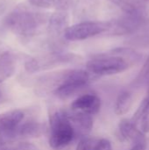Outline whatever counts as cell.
Listing matches in <instances>:
<instances>
[{
  "label": "cell",
  "instance_id": "25",
  "mask_svg": "<svg viewBox=\"0 0 149 150\" xmlns=\"http://www.w3.org/2000/svg\"><path fill=\"white\" fill-rule=\"evenodd\" d=\"M8 150H11V149H8ZM13 150H18V149H13Z\"/></svg>",
  "mask_w": 149,
  "mask_h": 150
},
{
  "label": "cell",
  "instance_id": "6",
  "mask_svg": "<svg viewBox=\"0 0 149 150\" xmlns=\"http://www.w3.org/2000/svg\"><path fill=\"white\" fill-rule=\"evenodd\" d=\"M110 21H82L69 25L64 34L68 41H81L109 32Z\"/></svg>",
  "mask_w": 149,
  "mask_h": 150
},
{
  "label": "cell",
  "instance_id": "2",
  "mask_svg": "<svg viewBox=\"0 0 149 150\" xmlns=\"http://www.w3.org/2000/svg\"><path fill=\"white\" fill-rule=\"evenodd\" d=\"M140 58L141 54L135 50L118 47L91 58L87 62L86 69L93 75L112 76L126 71Z\"/></svg>",
  "mask_w": 149,
  "mask_h": 150
},
{
  "label": "cell",
  "instance_id": "21",
  "mask_svg": "<svg viewBox=\"0 0 149 150\" xmlns=\"http://www.w3.org/2000/svg\"><path fill=\"white\" fill-rule=\"evenodd\" d=\"M11 0H0V15L4 14L9 7Z\"/></svg>",
  "mask_w": 149,
  "mask_h": 150
},
{
  "label": "cell",
  "instance_id": "12",
  "mask_svg": "<svg viewBox=\"0 0 149 150\" xmlns=\"http://www.w3.org/2000/svg\"><path fill=\"white\" fill-rule=\"evenodd\" d=\"M69 120L76 131V137L78 135L85 137L93 127V119L91 115L76 112H68Z\"/></svg>",
  "mask_w": 149,
  "mask_h": 150
},
{
  "label": "cell",
  "instance_id": "20",
  "mask_svg": "<svg viewBox=\"0 0 149 150\" xmlns=\"http://www.w3.org/2000/svg\"><path fill=\"white\" fill-rule=\"evenodd\" d=\"M132 84L135 88H141L149 85V55Z\"/></svg>",
  "mask_w": 149,
  "mask_h": 150
},
{
  "label": "cell",
  "instance_id": "17",
  "mask_svg": "<svg viewBox=\"0 0 149 150\" xmlns=\"http://www.w3.org/2000/svg\"><path fill=\"white\" fill-rule=\"evenodd\" d=\"M28 2L33 7L55 11H68L73 4V0H28Z\"/></svg>",
  "mask_w": 149,
  "mask_h": 150
},
{
  "label": "cell",
  "instance_id": "4",
  "mask_svg": "<svg viewBox=\"0 0 149 150\" xmlns=\"http://www.w3.org/2000/svg\"><path fill=\"white\" fill-rule=\"evenodd\" d=\"M90 73L83 69H69L63 71L60 85L53 91L61 100H66L84 90L90 83Z\"/></svg>",
  "mask_w": 149,
  "mask_h": 150
},
{
  "label": "cell",
  "instance_id": "14",
  "mask_svg": "<svg viewBox=\"0 0 149 150\" xmlns=\"http://www.w3.org/2000/svg\"><path fill=\"white\" fill-rule=\"evenodd\" d=\"M118 6L126 14L143 16L145 11V3L143 0H108Z\"/></svg>",
  "mask_w": 149,
  "mask_h": 150
},
{
  "label": "cell",
  "instance_id": "7",
  "mask_svg": "<svg viewBox=\"0 0 149 150\" xmlns=\"http://www.w3.org/2000/svg\"><path fill=\"white\" fill-rule=\"evenodd\" d=\"M23 111L15 109L0 115V139L8 142L17 138V131L24 120Z\"/></svg>",
  "mask_w": 149,
  "mask_h": 150
},
{
  "label": "cell",
  "instance_id": "9",
  "mask_svg": "<svg viewBox=\"0 0 149 150\" xmlns=\"http://www.w3.org/2000/svg\"><path fill=\"white\" fill-rule=\"evenodd\" d=\"M101 108V99L94 93H85L79 96L75 99L71 105L70 110L76 112H81L88 115L97 114Z\"/></svg>",
  "mask_w": 149,
  "mask_h": 150
},
{
  "label": "cell",
  "instance_id": "23",
  "mask_svg": "<svg viewBox=\"0 0 149 150\" xmlns=\"http://www.w3.org/2000/svg\"><path fill=\"white\" fill-rule=\"evenodd\" d=\"M8 149H9L7 148V146H6L5 142L0 139V150H8Z\"/></svg>",
  "mask_w": 149,
  "mask_h": 150
},
{
  "label": "cell",
  "instance_id": "16",
  "mask_svg": "<svg viewBox=\"0 0 149 150\" xmlns=\"http://www.w3.org/2000/svg\"><path fill=\"white\" fill-rule=\"evenodd\" d=\"M15 57L10 52L0 54V83L11 77L15 72Z\"/></svg>",
  "mask_w": 149,
  "mask_h": 150
},
{
  "label": "cell",
  "instance_id": "13",
  "mask_svg": "<svg viewBox=\"0 0 149 150\" xmlns=\"http://www.w3.org/2000/svg\"><path fill=\"white\" fill-rule=\"evenodd\" d=\"M131 120L143 133L149 131V92L140 104Z\"/></svg>",
  "mask_w": 149,
  "mask_h": 150
},
{
  "label": "cell",
  "instance_id": "26",
  "mask_svg": "<svg viewBox=\"0 0 149 150\" xmlns=\"http://www.w3.org/2000/svg\"><path fill=\"white\" fill-rule=\"evenodd\" d=\"M148 92H149V89H148Z\"/></svg>",
  "mask_w": 149,
  "mask_h": 150
},
{
  "label": "cell",
  "instance_id": "1",
  "mask_svg": "<svg viewBox=\"0 0 149 150\" xmlns=\"http://www.w3.org/2000/svg\"><path fill=\"white\" fill-rule=\"evenodd\" d=\"M49 16L21 4L9 12L4 19V25L21 40L29 41L35 38L47 25Z\"/></svg>",
  "mask_w": 149,
  "mask_h": 150
},
{
  "label": "cell",
  "instance_id": "8",
  "mask_svg": "<svg viewBox=\"0 0 149 150\" xmlns=\"http://www.w3.org/2000/svg\"><path fill=\"white\" fill-rule=\"evenodd\" d=\"M68 22L69 15L67 11H55L49 16L46 31L52 45L59 44L61 38L64 39L65 32L69 26Z\"/></svg>",
  "mask_w": 149,
  "mask_h": 150
},
{
  "label": "cell",
  "instance_id": "22",
  "mask_svg": "<svg viewBox=\"0 0 149 150\" xmlns=\"http://www.w3.org/2000/svg\"><path fill=\"white\" fill-rule=\"evenodd\" d=\"M146 149H147V144H140V145L133 146V148L130 150H146Z\"/></svg>",
  "mask_w": 149,
  "mask_h": 150
},
{
  "label": "cell",
  "instance_id": "3",
  "mask_svg": "<svg viewBox=\"0 0 149 150\" xmlns=\"http://www.w3.org/2000/svg\"><path fill=\"white\" fill-rule=\"evenodd\" d=\"M49 146L53 149H62L76 138V131L69 120L68 111L62 109L54 111L49 116Z\"/></svg>",
  "mask_w": 149,
  "mask_h": 150
},
{
  "label": "cell",
  "instance_id": "19",
  "mask_svg": "<svg viewBox=\"0 0 149 150\" xmlns=\"http://www.w3.org/2000/svg\"><path fill=\"white\" fill-rule=\"evenodd\" d=\"M133 105V96L127 91H121L116 99L114 112L117 115H124L127 113Z\"/></svg>",
  "mask_w": 149,
  "mask_h": 150
},
{
  "label": "cell",
  "instance_id": "5",
  "mask_svg": "<svg viewBox=\"0 0 149 150\" xmlns=\"http://www.w3.org/2000/svg\"><path fill=\"white\" fill-rule=\"evenodd\" d=\"M80 59V56L75 54L53 51L44 55L28 59L25 63V69L28 73L32 74L53 69L61 65L73 63Z\"/></svg>",
  "mask_w": 149,
  "mask_h": 150
},
{
  "label": "cell",
  "instance_id": "15",
  "mask_svg": "<svg viewBox=\"0 0 149 150\" xmlns=\"http://www.w3.org/2000/svg\"><path fill=\"white\" fill-rule=\"evenodd\" d=\"M76 150H112V149L111 142L106 139L85 136L79 141Z\"/></svg>",
  "mask_w": 149,
  "mask_h": 150
},
{
  "label": "cell",
  "instance_id": "18",
  "mask_svg": "<svg viewBox=\"0 0 149 150\" xmlns=\"http://www.w3.org/2000/svg\"><path fill=\"white\" fill-rule=\"evenodd\" d=\"M43 132L42 125L33 121L28 120L21 123L17 131V138H36L41 135Z\"/></svg>",
  "mask_w": 149,
  "mask_h": 150
},
{
  "label": "cell",
  "instance_id": "10",
  "mask_svg": "<svg viewBox=\"0 0 149 150\" xmlns=\"http://www.w3.org/2000/svg\"><path fill=\"white\" fill-rule=\"evenodd\" d=\"M142 20H143V16L126 14L125 17L120 18L119 19L110 21L111 26L109 32L117 35H122L131 33L139 27Z\"/></svg>",
  "mask_w": 149,
  "mask_h": 150
},
{
  "label": "cell",
  "instance_id": "24",
  "mask_svg": "<svg viewBox=\"0 0 149 150\" xmlns=\"http://www.w3.org/2000/svg\"><path fill=\"white\" fill-rule=\"evenodd\" d=\"M1 98H2V92H1V91H0V99H1Z\"/></svg>",
  "mask_w": 149,
  "mask_h": 150
},
{
  "label": "cell",
  "instance_id": "11",
  "mask_svg": "<svg viewBox=\"0 0 149 150\" xmlns=\"http://www.w3.org/2000/svg\"><path fill=\"white\" fill-rule=\"evenodd\" d=\"M119 130L122 138L127 142H130L133 146L147 144V139L144 133L133 123L131 119L122 120L119 123Z\"/></svg>",
  "mask_w": 149,
  "mask_h": 150
}]
</instances>
